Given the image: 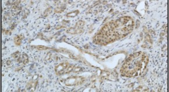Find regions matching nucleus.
Segmentation results:
<instances>
[{"instance_id": "1", "label": "nucleus", "mask_w": 169, "mask_h": 92, "mask_svg": "<svg viewBox=\"0 0 169 92\" xmlns=\"http://www.w3.org/2000/svg\"><path fill=\"white\" fill-rule=\"evenodd\" d=\"M148 57L145 53L138 52L130 56L121 68V74L127 76L140 75L145 69Z\"/></svg>"}, {"instance_id": "4", "label": "nucleus", "mask_w": 169, "mask_h": 92, "mask_svg": "<svg viewBox=\"0 0 169 92\" xmlns=\"http://www.w3.org/2000/svg\"><path fill=\"white\" fill-rule=\"evenodd\" d=\"M22 39V36H21V35H20V36H16V37H15L14 39L15 44H16V45H18V46L20 45V44H21V43Z\"/></svg>"}, {"instance_id": "2", "label": "nucleus", "mask_w": 169, "mask_h": 92, "mask_svg": "<svg viewBox=\"0 0 169 92\" xmlns=\"http://www.w3.org/2000/svg\"><path fill=\"white\" fill-rule=\"evenodd\" d=\"M84 79L82 77H71L67 79L66 80V85L67 86H76L82 84Z\"/></svg>"}, {"instance_id": "3", "label": "nucleus", "mask_w": 169, "mask_h": 92, "mask_svg": "<svg viewBox=\"0 0 169 92\" xmlns=\"http://www.w3.org/2000/svg\"><path fill=\"white\" fill-rule=\"evenodd\" d=\"M68 62H63L56 67V71L57 73L59 75L63 74L65 72V71L68 68Z\"/></svg>"}]
</instances>
